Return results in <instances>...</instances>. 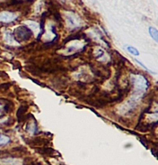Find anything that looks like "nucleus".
Segmentation results:
<instances>
[{"label": "nucleus", "mask_w": 158, "mask_h": 165, "mask_svg": "<svg viewBox=\"0 0 158 165\" xmlns=\"http://www.w3.org/2000/svg\"><path fill=\"white\" fill-rule=\"evenodd\" d=\"M131 81L134 85V90L136 93V98L140 97L148 88V82L146 79H145L141 75H132Z\"/></svg>", "instance_id": "1"}, {"label": "nucleus", "mask_w": 158, "mask_h": 165, "mask_svg": "<svg viewBox=\"0 0 158 165\" xmlns=\"http://www.w3.org/2000/svg\"><path fill=\"white\" fill-rule=\"evenodd\" d=\"M13 35L16 42L25 41V40H28L32 36V31L30 30L29 27H27L25 25H22V26L17 27L14 30Z\"/></svg>", "instance_id": "2"}, {"label": "nucleus", "mask_w": 158, "mask_h": 165, "mask_svg": "<svg viewBox=\"0 0 158 165\" xmlns=\"http://www.w3.org/2000/svg\"><path fill=\"white\" fill-rule=\"evenodd\" d=\"M17 15L13 13V12H9V11H3L0 12V22L2 23H11L16 20Z\"/></svg>", "instance_id": "3"}, {"label": "nucleus", "mask_w": 158, "mask_h": 165, "mask_svg": "<svg viewBox=\"0 0 158 165\" xmlns=\"http://www.w3.org/2000/svg\"><path fill=\"white\" fill-rule=\"evenodd\" d=\"M23 161L16 158H6L0 160V164L2 165H22Z\"/></svg>", "instance_id": "4"}, {"label": "nucleus", "mask_w": 158, "mask_h": 165, "mask_svg": "<svg viewBox=\"0 0 158 165\" xmlns=\"http://www.w3.org/2000/svg\"><path fill=\"white\" fill-rule=\"evenodd\" d=\"M67 21H68V26H71L72 28H74V27H77V24H78V18L75 17L74 16L73 14H67Z\"/></svg>", "instance_id": "5"}, {"label": "nucleus", "mask_w": 158, "mask_h": 165, "mask_svg": "<svg viewBox=\"0 0 158 165\" xmlns=\"http://www.w3.org/2000/svg\"><path fill=\"white\" fill-rule=\"evenodd\" d=\"M4 39H5V42L7 44H14L16 42L14 37L13 33H11L10 32H8V31L4 33Z\"/></svg>", "instance_id": "6"}, {"label": "nucleus", "mask_w": 158, "mask_h": 165, "mask_svg": "<svg viewBox=\"0 0 158 165\" xmlns=\"http://www.w3.org/2000/svg\"><path fill=\"white\" fill-rule=\"evenodd\" d=\"M148 31H149V34H150L151 37L154 39V41L157 42L158 41V31H157V29H155V27L150 26L149 28H148Z\"/></svg>", "instance_id": "7"}, {"label": "nucleus", "mask_w": 158, "mask_h": 165, "mask_svg": "<svg viewBox=\"0 0 158 165\" xmlns=\"http://www.w3.org/2000/svg\"><path fill=\"white\" fill-rule=\"evenodd\" d=\"M95 56L97 59H101L105 56V52L101 48H97V49L95 50Z\"/></svg>", "instance_id": "8"}, {"label": "nucleus", "mask_w": 158, "mask_h": 165, "mask_svg": "<svg viewBox=\"0 0 158 165\" xmlns=\"http://www.w3.org/2000/svg\"><path fill=\"white\" fill-rule=\"evenodd\" d=\"M126 49H127V51H128L129 53L132 54V55H134V56H138V55H139L138 50L136 49L135 47L131 46V45H128V46L126 47Z\"/></svg>", "instance_id": "9"}, {"label": "nucleus", "mask_w": 158, "mask_h": 165, "mask_svg": "<svg viewBox=\"0 0 158 165\" xmlns=\"http://www.w3.org/2000/svg\"><path fill=\"white\" fill-rule=\"evenodd\" d=\"M9 142H10V138H9L8 136L3 134H0V145H6Z\"/></svg>", "instance_id": "10"}, {"label": "nucleus", "mask_w": 158, "mask_h": 165, "mask_svg": "<svg viewBox=\"0 0 158 165\" xmlns=\"http://www.w3.org/2000/svg\"><path fill=\"white\" fill-rule=\"evenodd\" d=\"M5 104L3 103L2 100H0V117L5 114Z\"/></svg>", "instance_id": "11"}, {"label": "nucleus", "mask_w": 158, "mask_h": 165, "mask_svg": "<svg viewBox=\"0 0 158 165\" xmlns=\"http://www.w3.org/2000/svg\"><path fill=\"white\" fill-rule=\"evenodd\" d=\"M135 61H136L137 63H138V64H139V65H140L141 67H143V68H144V69H145L146 70H147V71H149V72H152V73H154V72H153L152 70H150L149 69H148V68H147V67H146V65H144V64H143V63H142V62H141L140 61H138V60L135 59Z\"/></svg>", "instance_id": "12"}, {"label": "nucleus", "mask_w": 158, "mask_h": 165, "mask_svg": "<svg viewBox=\"0 0 158 165\" xmlns=\"http://www.w3.org/2000/svg\"><path fill=\"white\" fill-rule=\"evenodd\" d=\"M60 1H61L62 3H65V2H66V0H60Z\"/></svg>", "instance_id": "13"}]
</instances>
